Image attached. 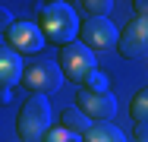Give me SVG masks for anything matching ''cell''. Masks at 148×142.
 <instances>
[{"instance_id":"6da1fadb","label":"cell","mask_w":148,"mask_h":142,"mask_svg":"<svg viewBox=\"0 0 148 142\" xmlns=\"http://www.w3.org/2000/svg\"><path fill=\"white\" fill-rule=\"evenodd\" d=\"M41 35L51 38L54 44H73L76 35H79V19H76V10L69 3H47L41 6Z\"/></svg>"},{"instance_id":"7a4b0ae2","label":"cell","mask_w":148,"mask_h":142,"mask_svg":"<svg viewBox=\"0 0 148 142\" xmlns=\"http://www.w3.org/2000/svg\"><path fill=\"white\" fill-rule=\"evenodd\" d=\"M16 126H19L22 142L44 139V133L51 130V104H47V98H44V95H32L29 101L22 104V111H19Z\"/></svg>"},{"instance_id":"3957f363","label":"cell","mask_w":148,"mask_h":142,"mask_svg":"<svg viewBox=\"0 0 148 142\" xmlns=\"http://www.w3.org/2000/svg\"><path fill=\"white\" fill-rule=\"evenodd\" d=\"M22 79H25V88H32L35 95H54L63 85V73H60V66L54 60L35 57L22 66Z\"/></svg>"},{"instance_id":"277c9868","label":"cell","mask_w":148,"mask_h":142,"mask_svg":"<svg viewBox=\"0 0 148 142\" xmlns=\"http://www.w3.org/2000/svg\"><path fill=\"white\" fill-rule=\"evenodd\" d=\"M95 70H98L95 51H88L82 41H73V44H66V48L60 51V73L69 76L73 82H82V85H85V79H88Z\"/></svg>"},{"instance_id":"5b68a950","label":"cell","mask_w":148,"mask_h":142,"mask_svg":"<svg viewBox=\"0 0 148 142\" xmlns=\"http://www.w3.org/2000/svg\"><path fill=\"white\" fill-rule=\"evenodd\" d=\"M79 111L85 114L88 120L110 123V117L117 114V98L110 92H88V88H82L79 92Z\"/></svg>"},{"instance_id":"8992f818","label":"cell","mask_w":148,"mask_h":142,"mask_svg":"<svg viewBox=\"0 0 148 142\" xmlns=\"http://www.w3.org/2000/svg\"><path fill=\"white\" fill-rule=\"evenodd\" d=\"M117 48L123 57H145L148 54V19L145 16H136L129 26L120 32Z\"/></svg>"},{"instance_id":"52a82bcc","label":"cell","mask_w":148,"mask_h":142,"mask_svg":"<svg viewBox=\"0 0 148 142\" xmlns=\"http://www.w3.org/2000/svg\"><path fill=\"white\" fill-rule=\"evenodd\" d=\"M79 35H82V44L88 48V51H107V48H114L120 38V32L107 19H88L85 26H79Z\"/></svg>"},{"instance_id":"ba28073f","label":"cell","mask_w":148,"mask_h":142,"mask_svg":"<svg viewBox=\"0 0 148 142\" xmlns=\"http://www.w3.org/2000/svg\"><path fill=\"white\" fill-rule=\"evenodd\" d=\"M6 38H10V48L16 54H38L44 48V35H41V28L35 22H13Z\"/></svg>"},{"instance_id":"9c48e42d","label":"cell","mask_w":148,"mask_h":142,"mask_svg":"<svg viewBox=\"0 0 148 142\" xmlns=\"http://www.w3.org/2000/svg\"><path fill=\"white\" fill-rule=\"evenodd\" d=\"M22 57L16 54L10 44H0V88H13L22 79Z\"/></svg>"},{"instance_id":"30bf717a","label":"cell","mask_w":148,"mask_h":142,"mask_svg":"<svg viewBox=\"0 0 148 142\" xmlns=\"http://www.w3.org/2000/svg\"><path fill=\"white\" fill-rule=\"evenodd\" d=\"M85 142H126V136L114 123H91V130L85 133Z\"/></svg>"},{"instance_id":"8fae6325","label":"cell","mask_w":148,"mask_h":142,"mask_svg":"<svg viewBox=\"0 0 148 142\" xmlns=\"http://www.w3.org/2000/svg\"><path fill=\"white\" fill-rule=\"evenodd\" d=\"M63 130L82 136V133H88V130H91V120L79 111V108H66V111H63Z\"/></svg>"},{"instance_id":"7c38bea8","label":"cell","mask_w":148,"mask_h":142,"mask_svg":"<svg viewBox=\"0 0 148 142\" xmlns=\"http://www.w3.org/2000/svg\"><path fill=\"white\" fill-rule=\"evenodd\" d=\"M129 114L136 117V123H148V88H142L136 98H132V108Z\"/></svg>"},{"instance_id":"4fadbf2b","label":"cell","mask_w":148,"mask_h":142,"mask_svg":"<svg viewBox=\"0 0 148 142\" xmlns=\"http://www.w3.org/2000/svg\"><path fill=\"white\" fill-rule=\"evenodd\" d=\"M79 6L88 13V19H98V16L104 19V16L110 13V6H114V3H110V0H85V3H79Z\"/></svg>"},{"instance_id":"5bb4252c","label":"cell","mask_w":148,"mask_h":142,"mask_svg":"<svg viewBox=\"0 0 148 142\" xmlns=\"http://www.w3.org/2000/svg\"><path fill=\"white\" fill-rule=\"evenodd\" d=\"M41 142H82V136H76V133H69V130L57 126V130H47Z\"/></svg>"},{"instance_id":"9a60e30c","label":"cell","mask_w":148,"mask_h":142,"mask_svg":"<svg viewBox=\"0 0 148 142\" xmlns=\"http://www.w3.org/2000/svg\"><path fill=\"white\" fill-rule=\"evenodd\" d=\"M107 85H110V79H107V73H101V70H95L88 79H85V85L82 88H88V92H107Z\"/></svg>"},{"instance_id":"2e32d148","label":"cell","mask_w":148,"mask_h":142,"mask_svg":"<svg viewBox=\"0 0 148 142\" xmlns=\"http://www.w3.org/2000/svg\"><path fill=\"white\" fill-rule=\"evenodd\" d=\"M10 28H13V16L6 10H0V32H10Z\"/></svg>"},{"instance_id":"e0dca14e","label":"cell","mask_w":148,"mask_h":142,"mask_svg":"<svg viewBox=\"0 0 148 142\" xmlns=\"http://www.w3.org/2000/svg\"><path fill=\"white\" fill-rule=\"evenodd\" d=\"M132 6H136V13H139V16H145V19H148V0H136Z\"/></svg>"},{"instance_id":"ac0fdd59","label":"cell","mask_w":148,"mask_h":142,"mask_svg":"<svg viewBox=\"0 0 148 142\" xmlns=\"http://www.w3.org/2000/svg\"><path fill=\"white\" fill-rule=\"evenodd\" d=\"M136 136H139V142H148V123H139L136 126Z\"/></svg>"},{"instance_id":"d6986e66","label":"cell","mask_w":148,"mask_h":142,"mask_svg":"<svg viewBox=\"0 0 148 142\" xmlns=\"http://www.w3.org/2000/svg\"><path fill=\"white\" fill-rule=\"evenodd\" d=\"M19 142H22V139H19Z\"/></svg>"}]
</instances>
